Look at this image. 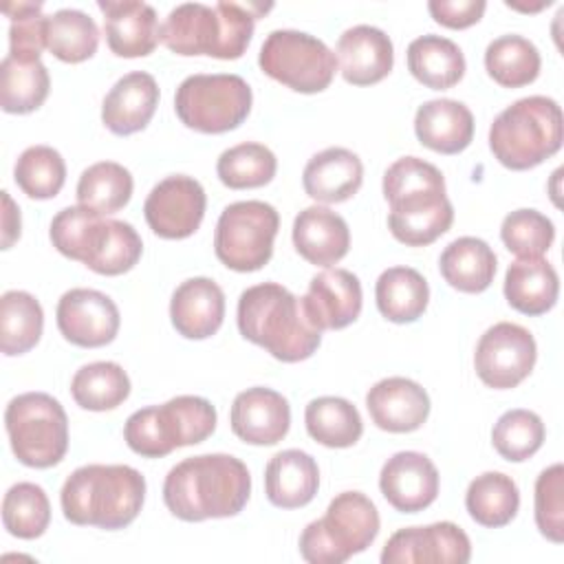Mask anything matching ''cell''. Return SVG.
Returning <instances> with one entry per match:
<instances>
[{
	"mask_svg": "<svg viewBox=\"0 0 564 564\" xmlns=\"http://www.w3.org/2000/svg\"><path fill=\"white\" fill-rule=\"evenodd\" d=\"M379 524V511L366 494L341 491L319 520L304 527L300 553L311 564H341L375 542Z\"/></svg>",
	"mask_w": 564,
	"mask_h": 564,
	"instance_id": "9c48e42d",
	"label": "cell"
},
{
	"mask_svg": "<svg viewBox=\"0 0 564 564\" xmlns=\"http://www.w3.org/2000/svg\"><path fill=\"white\" fill-rule=\"evenodd\" d=\"M145 500V478L130 465H82L62 485L64 518L79 527H128Z\"/></svg>",
	"mask_w": 564,
	"mask_h": 564,
	"instance_id": "277c9868",
	"label": "cell"
},
{
	"mask_svg": "<svg viewBox=\"0 0 564 564\" xmlns=\"http://www.w3.org/2000/svg\"><path fill=\"white\" fill-rule=\"evenodd\" d=\"M55 319L64 339L79 348H99L110 344L121 324L117 304L95 289L66 291L57 302Z\"/></svg>",
	"mask_w": 564,
	"mask_h": 564,
	"instance_id": "e0dca14e",
	"label": "cell"
},
{
	"mask_svg": "<svg viewBox=\"0 0 564 564\" xmlns=\"http://www.w3.org/2000/svg\"><path fill=\"white\" fill-rule=\"evenodd\" d=\"M51 77L40 59L7 55L0 64V104L4 112L26 115L37 110L48 97Z\"/></svg>",
	"mask_w": 564,
	"mask_h": 564,
	"instance_id": "d590c367",
	"label": "cell"
},
{
	"mask_svg": "<svg viewBox=\"0 0 564 564\" xmlns=\"http://www.w3.org/2000/svg\"><path fill=\"white\" fill-rule=\"evenodd\" d=\"M416 139L441 154H458L474 139V115L456 99H430L414 115Z\"/></svg>",
	"mask_w": 564,
	"mask_h": 564,
	"instance_id": "83f0119b",
	"label": "cell"
},
{
	"mask_svg": "<svg viewBox=\"0 0 564 564\" xmlns=\"http://www.w3.org/2000/svg\"><path fill=\"white\" fill-rule=\"evenodd\" d=\"M4 427L15 458L35 469L57 465L68 449V416L46 392L13 397L4 410Z\"/></svg>",
	"mask_w": 564,
	"mask_h": 564,
	"instance_id": "30bf717a",
	"label": "cell"
},
{
	"mask_svg": "<svg viewBox=\"0 0 564 564\" xmlns=\"http://www.w3.org/2000/svg\"><path fill=\"white\" fill-rule=\"evenodd\" d=\"M99 46L95 20L79 9H59L48 15L46 48L62 62L79 64L90 59Z\"/></svg>",
	"mask_w": 564,
	"mask_h": 564,
	"instance_id": "60d3db41",
	"label": "cell"
},
{
	"mask_svg": "<svg viewBox=\"0 0 564 564\" xmlns=\"http://www.w3.org/2000/svg\"><path fill=\"white\" fill-rule=\"evenodd\" d=\"M42 304L26 291H7L0 297V348L4 355H24L42 337Z\"/></svg>",
	"mask_w": 564,
	"mask_h": 564,
	"instance_id": "74e56055",
	"label": "cell"
},
{
	"mask_svg": "<svg viewBox=\"0 0 564 564\" xmlns=\"http://www.w3.org/2000/svg\"><path fill=\"white\" fill-rule=\"evenodd\" d=\"M465 507L476 524L500 529L509 524L520 509L518 485L502 471H485L469 482Z\"/></svg>",
	"mask_w": 564,
	"mask_h": 564,
	"instance_id": "836d02e7",
	"label": "cell"
},
{
	"mask_svg": "<svg viewBox=\"0 0 564 564\" xmlns=\"http://www.w3.org/2000/svg\"><path fill=\"white\" fill-rule=\"evenodd\" d=\"M469 557L471 542L454 522L399 529L381 551L383 564H465Z\"/></svg>",
	"mask_w": 564,
	"mask_h": 564,
	"instance_id": "2e32d148",
	"label": "cell"
},
{
	"mask_svg": "<svg viewBox=\"0 0 564 564\" xmlns=\"http://www.w3.org/2000/svg\"><path fill=\"white\" fill-rule=\"evenodd\" d=\"M159 106L156 79L145 70H132L115 82L101 104L104 126L119 137L143 130Z\"/></svg>",
	"mask_w": 564,
	"mask_h": 564,
	"instance_id": "d4e9b609",
	"label": "cell"
},
{
	"mask_svg": "<svg viewBox=\"0 0 564 564\" xmlns=\"http://www.w3.org/2000/svg\"><path fill=\"white\" fill-rule=\"evenodd\" d=\"M487 9L485 0H430L427 11L447 29H467L476 24Z\"/></svg>",
	"mask_w": 564,
	"mask_h": 564,
	"instance_id": "681fc988",
	"label": "cell"
},
{
	"mask_svg": "<svg viewBox=\"0 0 564 564\" xmlns=\"http://www.w3.org/2000/svg\"><path fill=\"white\" fill-rule=\"evenodd\" d=\"M560 295L555 267L544 258H518L505 273V297L522 315H544Z\"/></svg>",
	"mask_w": 564,
	"mask_h": 564,
	"instance_id": "f546056e",
	"label": "cell"
},
{
	"mask_svg": "<svg viewBox=\"0 0 564 564\" xmlns=\"http://www.w3.org/2000/svg\"><path fill=\"white\" fill-rule=\"evenodd\" d=\"M366 408L377 427L405 434L427 421L430 397L421 383L408 377H386L368 390Z\"/></svg>",
	"mask_w": 564,
	"mask_h": 564,
	"instance_id": "44dd1931",
	"label": "cell"
},
{
	"mask_svg": "<svg viewBox=\"0 0 564 564\" xmlns=\"http://www.w3.org/2000/svg\"><path fill=\"white\" fill-rule=\"evenodd\" d=\"M278 170L275 154L256 141L227 148L216 163V174L229 189H251L271 183Z\"/></svg>",
	"mask_w": 564,
	"mask_h": 564,
	"instance_id": "b9f144b4",
	"label": "cell"
},
{
	"mask_svg": "<svg viewBox=\"0 0 564 564\" xmlns=\"http://www.w3.org/2000/svg\"><path fill=\"white\" fill-rule=\"evenodd\" d=\"M379 313L394 324L416 322L430 302L427 280L412 267H390L375 284Z\"/></svg>",
	"mask_w": 564,
	"mask_h": 564,
	"instance_id": "d6a6232c",
	"label": "cell"
},
{
	"mask_svg": "<svg viewBox=\"0 0 564 564\" xmlns=\"http://www.w3.org/2000/svg\"><path fill=\"white\" fill-rule=\"evenodd\" d=\"M564 123L555 99L531 95L507 106L489 128V150L509 170L540 165L562 148Z\"/></svg>",
	"mask_w": 564,
	"mask_h": 564,
	"instance_id": "52a82bcc",
	"label": "cell"
},
{
	"mask_svg": "<svg viewBox=\"0 0 564 564\" xmlns=\"http://www.w3.org/2000/svg\"><path fill=\"white\" fill-rule=\"evenodd\" d=\"M134 181L128 167L115 161H99L86 167L77 181V205L104 216L123 209L132 196Z\"/></svg>",
	"mask_w": 564,
	"mask_h": 564,
	"instance_id": "ab89813d",
	"label": "cell"
},
{
	"mask_svg": "<svg viewBox=\"0 0 564 564\" xmlns=\"http://www.w3.org/2000/svg\"><path fill=\"white\" fill-rule=\"evenodd\" d=\"M293 245L306 262L328 269L348 253L350 229L337 212L311 205L293 220Z\"/></svg>",
	"mask_w": 564,
	"mask_h": 564,
	"instance_id": "484cf974",
	"label": "cell"
},
{
	"mask_svg": "<svg viewBox=\"0 0 564 564\" xmlns=\"http://www.w3.org/2000/svg\"><path fill=\"white\" fill-rule=\"evenodd\" d=\"M48 236L62 256L84 262L99 275H121L143 253L141 236L130 223L106 218L84 205L57 212L51 220Z\"/></svg>",
	"mask_w": 564,
	"mask_h": 564,
	"instance_id": "8992f818",
	"label": "cell"
},
{
	"mask_svg": "<svg viewBox=\"0 0 564 564\" xmlns=\"http://www.w3.org/2000/svg\"><path fill=\"white\" fill-rule=\"evenodd\" d=\"M51 522V502L35 482H15L2 498V524L20 540L40 538Z\"/></svg>",
	"mask_w": 564,
	"mask_h": 564,
	"instance_id": "7bdbcfd3",
	"label": "cell"
},
{
	"mask_svg": "<svg viewBox=\"0 0 564 564\" xmlns=\"http://www.w3.org/2000/svg\"><path fill=\"white\" fill-rule=\"evenodd\" d=\"M546 430L542 419L524 408L507 410L500 414L491 430V443L496 452L511 460V463H522L531 458L544 443Z\"/></svg>",
	"mask_w": 564,
	"mask_h": 564,
	"instance_id": "f6af8a7d",
	"label": "cell"
},
{
	"mask_svg": "<svg viewBox=\"0 0 564 564\" xmlns=\"http://www.w3.org/2000/svg\"><path fill=\"white\" fill-rule=\"evenodd\" d=\"M364 181L361 159L348 148H326L313 154L302 172L304 192L317 203H344Z\"/></svg>",
	"mask_w": 564,
	"mask_h": 564,
	"instance_id": "4316f807",
	"label": "cell"
},
{
	"mask_svg": "<svg viewBox=\"0 0 564 564\" xmlns=\"http://www.w3.org/2000/svg\"><path fill=\"white\" fill-rule=\"evenodd\" d=\"M2 203H4V212H2V249H9L20 238V209L11 200L9 192H2Z\"/></svg>",
	"mask_w": 564,
	"mask_h": 564,
	"instance_id": "f907efd6",
	"label": "cell"
},
{
	"mask_svg": "<svg viewBox=\"0 0 564 564\" xmlns=\"http://www.w3.org/2000/svg\"><path fill=\"white\" fill-rule=\"evenodd\" d=\"M13 178L29 198L46 200L57 196L64 187L66 163L55 148L31 145L18 156Z\"/></svg>",
	"mask_w": 564,
	"mask_h": 564,
	"instance_id": "ee69618b",
	"label": "cell"
},
{
	"mask_svg": "<svg viewBox=\"0 0 564 564\" xmlns=\"http://www.w3.org/2000/svg\"><path fill=\"white\" fill-rule=\"evenodd\" d=\"M564 467L555 463L546 467L535 480V524L540 533L555 542H564Z\"/></svg>",
	"mask_w": 564,
	"mask_h": 564,
	"instance_id": "c3c4849f",
	"label": "cell"
},
{
	"mask_svg": "<svg viewBox=\"0 0 564 564\" xmlns=\"http://www.w3.org/2000/svg\"><path fill=\"white\" fill-rule=\"evenodd\" d=\"M236 319L245 339L284 364L308 359L322 344V330L308 319L302 297L278 282L245 289Z\"/></svg>",
	"mask_w": 564,
	"mask_h": 564,
	"instance_id": "3957f363",
	"label": "cell"
},
{
	"mask_svg": "<svg viewBox=\"0 0 564 564\" xmlns=\"http://www.w3.org/2000/svg\"><path fill=\"white\" fill-rule=\"evenodd\" d=\"M383 196L390 205L388 227L408 247L434 242L454 223L441 170L419 156H401L386 170Z\"/></svg>",
	"mask_w": 564,
	"mask_h": 564,
	"instance_id": "7a4b0ae2",
	"label": "cell"
},
{
	"mask_svg": "<svg viewBox=\"0 0 564 564\" xmlns=\"http://www.w3.org/2000/svg\"><path fill=\"white\" fill-rule=\"evenodd\" d=\"M438 469L421 452L392 454L379 474V489L401 513H419L438 496Z\"/></svg>",
	"mask_w": 564,
	"mask_h": 564,
	"instance_id": "ac0fdd59",
	"label": "cell"
},
{
	"mask_svg": "<svg viewBox=\"0 0 564 564\" xmlns=\"http://www.w3.org/2000/svg\"><path fill=\"white\" fill-rule=\"evenodd\" d=\"M70 394L84 410H115L130 394V377L115 361H93L75 372L70 381Z\"/></svg>",
	"mask_w": 564,
	"mask_h": 564,
	"instance_id": "f35d334b",
	"label": "cell"
},
{
	"mask_svg": "<svg viewBox=\"0 0 564 564\" xmlns=\"http://www.w3.org/2000/svg\"><path fill=\"white\" fill-rule=\"evenodd\" d=\"M170 319L176 333L187 339L212 337L225 319L223 289L203 275L181 282L170 300Z\"/></svg>",
	"mask_w": 564,
	"mask_h": 564,
	"instance_id": "cb8c5ba5",
	"label": "cell"
},
{
	"mask_svg": "<svg viewBox=\"0 0 564 564\" xmlns=\"http://www.w3.org/2000/svg\"><path fill=\"white\" fill-rule=\"evenodd\" d=\"M337 64L341 77L355 86H370L388 77L394 64V46L386 31L357 24L337 40Z\"/></svg>",
	"mask_w": 564,
	"mask_h": 564,
	"instance_id": "603a6c76",
	"label": "cell"
},
{
	"mask_svg": "<svg viewBox=\"0 0 564 564\" xmlns=\"http://www.w3.org/2000/svg\"><path fill=\"white\" fill-rule=\"evenodd\" d=\"M538 359L533 335L513 322H498L489 326L474 352V368L480 381L496 390H509L522 383Z\"/></svg>",
	"mask_w": 564,
	"mask_h": 564,
	"instance_id": "5bb4252c",
	"label": "cell"
},
{
	"mask_svg": "<svg viewBox=\"0 0 564 564\" xmlns=\"http://www.w3.org/2000/svg\"><path fill=\"white\" fill-rule=\"evenodd\" d=\"M306 432L326 447H350L364 434L359 410L344 397H317L304 410Z\"/></svg>",
	"mask_w": 564,
	"mask_h": 564,
	"instance_id": "e575fe53",
	"label": "cell"
},
{
	"mask_svg": "<svg viewBox=\"0 0 564 564\" xmlns=\"http://www.w3.org/2000/svg\"><path fill=\"white\" fill-rule=\"evenodd\" d=\"M405 59L412 77L434 90H447L465 75V55L460 46L443 35L427 33L412 40Z\"/></svg>",
	"mask_w": 564,
	"mask_h": 564,
	"instance_id": "4dcf8cb0",
	"label": "cell"
},
{
	"mask_svg": "<svg viewBox=\"0 0 564 564\" xmlns=\"http://www.w3.org/2000/svg\"><path fill=\"white\" fill-rule=\"evenodd\" d=\"M2 13L11 18L9 53L20 59H40L46 48L48 15H42V2H4Z\"/></svg>",
	"mask_w": 564,
	"mask_h": 564,
	"instance_id": "7dc6e473",
	"label": "cell"
},
{
	"mask_svg": "<svg viewBox=\"0 0 564 564\" xmlns=\"http://www.w3.org/2000/svg\"><path fill=\"white\" fill-rule=\"evenodd\" d=\"M258 64L271 79L304 95L328 88L337 70L335 53L319 37L295 29L271 31L260 46Z\"/></svg>",
	"mask_w": 564,
	"mask_h": 564,
	"instance_id": "7c38bea8",
	"label": "cell"
},
{
	"mask_svg": "<svg viewBox=\"0 0 564 564\" xmlns=\"http://www.w3.org/2000/svg\"><path fill=\"white\" fill-rule=\"evenodd\" d=\"M280 216L264 200H238L227 205L216 223V258L234 271L251 273L262 269L273 256V240Z\"/></svg>",
	"mask_w": 564,
	"mask_h": 564,
	"instance_id": "4fadbf2b",
	"label": "cell"
},
{
	"mask_svg": "<svg viewBox=\"0 0 564 564\" xmlns=\"http://www.w3.org/2000/svg\"><path fill=\"white\" fill-rule=\"evenodd\" d=\"M542 57L538 46L516 33L500 35L485 48V68L489 77L505 88H520L538 79Z\"/></svg>",
	"mask_w": 564,
	"mask_h": 564,
	"instance_id": "8d00e7d4",
	"label": "cell"
},
{
	"mask_svg": "<svg viewBox=\"0 0 564 564\" xmlns=\"http://www.w3.org/2000/svg\"><path fill=\"white\" fill-rule=\"evenodd\" d=\"M302 304L315 328H346L361 313V282L348 269H324L311 280L308 291L302 297Z\"/></svg>",
	"mask_w": 564,
	"mask_h": 564,
	"instance_id": "d6986e66",
	"label": "cell"
},
{
	"mask_svg": "<svg viewBox=\"0 0 564 564\" xmlns=\"http://www.w3.org/2000/svg\"><path fill=\"white\" fill-rule=\"evenodd\" d=\"M207 196L203 185L185 174H172L159 181L145 203L143 214L148 227L165 240L192 236L205 216Z\"/></svg>",
	"mask_w": 564,
	"mask_h": 564,
	"instance_id": "9a60e30c",
	"label": "cell"
},
{
	"mask_svg": "<svg viewBox=\"0 0 564 564\" xmlns=\"http://www.w3.org/2000/svg\"><path fill=\"white\" fill-rule=\"evenodd\" d=\"M216 421V408L207 399L181 394L132 412L123 425V438L134 454L161 458L178 447L203 443L214 434Z\"/></svg>",
	"mask_w": 564,
	"mask_h": 564,
	"instance_id": "ba28073f",
	"label": "cell"
},
{
	"mask_svg": "<svg viewBox=\"0 0 564 564\" xmlns=\"http://www.w3.org/2000/svg\"><path fill=\"white\" fill-rule=\"evenodd\" d=\"M104 33L119 57H145L161 42V24L154 7L137 0H99Z\"/></svg>",
	"mask_w": 564,
	"mask_h": 564,
	"instance_id": "7402d4cb",
	"label": "cell"
},
{
	"mask_svg": "<svg viewBox=\"0 0 564 564\" xmlns=\"http://www.w3.org/2000/svg\"><path fill=\"white\" fill-rule=\"evenodd\" d=\"M500 238L518 258H542L555 240V227L538 209H516L505 216Z\"/></svg>",
	"mask_w": 564,
	"mask_h": 564,
	"instance_id": "bcb514c9",
	"label": "cell"
},
{
	"mask_svg": "<svg viewBox=\"0 0 564 564\" xmlns=\"http://www.w3.org/2000/svg\"><path fill=\"white\" fill-rule=\"evenodd\" d=\"M438 269L452 289L463 293H482L494 282L496 253L485 240L460 236L443 249Z\"/></svg>",
	"mask_w": 564,
	"mask_h": 564,
	"instance_id": "1f68e13d",
	"label": "cell"
},
{
	"mask_svg": "<svg viewBox=\"0 0 564 564\" xmlns=\"http://www.w3.org/2000/svg\"><path fill=\"white\" fill-rule=\"evenodd\" d=\"M251 88L234 73H196L185 77L174 93V110L181 123L205 134H223L238 128L251 112Z\"/></svg>",
	"mask_w": 564,
	"mask_h": 564,
	"instance_id": "8fae6325",
	"label": "cell"
},
{
	"mask_svg": "<svg viewBox=\"0 0 564 564\" xmlns=\"http://www.w3.org/2000/svg\"><path fill=\"white\" fill-rule=\"evenodd\" d=\"M231 432L249 445H275L291 427L289 401L271 388H247L236 394L229 412Z\"/></svg>",
	"mask_w": 564,
	"mask_h": 564,
	"instance_id": "ffe728a7",
	"label": "cell"
},
{
	"mask_svg": "<svg viewBox=\"0 0 564 564\" xmlns=\"http://www.w3.org/2000/svg\"><path fill=\"white\" fill-rule=\"evenodd\" d=\"M251 494L247 465L231 454H200L174 465L163 482V502L185 522L229 518L245 509Z\"/></svg>",
	"mask_w": 564,
	"mask_h": 564,
	"instance_id": "6da1fadb",
	"label": "cell"
},
{
	"mask_svg": "<svg viewBox=\"0 0 564 564\" xmlns=\"http://www.w3.org/2000/svg\"><path fill=\"white\" fill-rule=\"evenodd\" d=\"M271 4L185 2L174 7L161 24V42L176 55H209L238 59L253 35L256 18Z\"/></svg>",
	"mask_w": 564,
	"mask_h": 564,
	"instance_id": "5b68a950",
	"label": "cell"
},
{
	"mask_svg": "<svg viewBox=\"0 0 564 564\" xmlns=\"http://www.w3.org/2000/svg\"><path fill=\"white\" fill-rule=\"evenodd\" d=\"M319 487V469L311 454L282 449L267 463L264 494L273 507L297 509L308 505Z\"/></svg>",
	"mask_w": 564,
	"mask_h": 564,
	"instance_id": "f1b7e54d",
	"label": "cell"
},
{
	"mask_svg": "<svg viewBox=\"0 0 564 564\" xmlns=\"http://www.w3.org/2000/svg\"><path fill=\"white\" fill-rule=\"evenodd\" d=\"M505 4H507V7H511V9H518V11H540V9L549 7V4H551V0H542V2H540V4H535V7H531V4H518V2H511V0H507Z\"/></svg>",
	"mask_w": 564,
	"mask_h": 564,
	"instance_id": "816d5d0a",
	"label": "cell"
}]
</instances>
